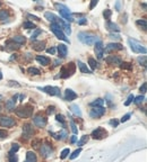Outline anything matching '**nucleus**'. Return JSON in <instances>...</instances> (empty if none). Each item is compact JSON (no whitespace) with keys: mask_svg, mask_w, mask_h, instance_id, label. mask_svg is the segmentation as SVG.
<instances>
[{"mask_svg":"<svg viewBox=\"0 0 147 162\" xmlns=\"http://www.w3.org/2000/svg\"><path fill=\"white\" fill-rule=\"evenodd\" d=\"M42 145V144H41ZM40 152H41V155L44 157V158H50L52 155V149H51V145L49 143L43 144L40 149Z\"/></svg>","mask_w":147,"mask_h":162,"instance_id":"9d476101","label":"nucleus"},{"mask_svg":"<svg viewBox=\"0 0 147 162\" xmlns=\"http://www.w3.org/2000/svg\"><path fill=\"white\" fill-rule=\"evenodd\" d=\"M76 140H77V137H76V135H74L73 137H71V143H75V142H76Z\"/></svg>","mask_w":147,"mask_h":162,"instance_id":"052dcab7","label":"nucleus"},{"mask_svg":"<svg viewBox=\"0 0 147 162\" xmlns=\"http://www.w3.org/2000/svg\"><path fill=\"white\" fill-rule=\"evenodd\" d=\"M80 152H82V149H80V147H79V149H77L76 151H74V152H73V154L70 155V159H71V160H74V159H76V158H77V157H78V155L80 154Z\"/></svg>","mask_w":147,"mask_h":162,"instance_id":"58836bf2","label":"nucleus"},{"mask_svg":"<svg viewBox=\"0 0 147 162\" xmlns=\"http://www.w3.org/2000/svg\"><path fill=\"white\" fill-rule=\"evenodd\" d=\"M78 38L82 43H84L86 45H95L96 43L101 42L98 36L94 35L92 33H86V32H80L78 34Z\"/></svg>","mask_w":147,"mask_h":162,"instance_id":"f257e3e1","label":"nucleus"},{"mask_svg":"<svg viewBox=\"0 0 147 162\" xmlns=\"http://www.w3.org/2000/svg\"><path fill=\"white\" fill-rule=\"evenodd\" d=\"M111 15H112V11H111L110 9H107V10L103 11V16H104V18H105L108 21H109V19H110Z\"/></svg>","mask_w":147,"mask_h":162,"instance_id":"ea45409f","label":"nucleus"},{"mask_svg":"<svg viewBox=\"0 0 147 162\" xmlns=\"http://www.w3.org/2000/svg\"><path fill=\"white\" fill-rule=\"evenodd\" d=\"M23 27L24 28H26V29H31V28H36V26H35V24H33V23H31V21H25L24 24H23Z\"/></svg>","mask_w":147,"mask_h":162,"instance_id":"473e14b6","label":"nucleus"},{"mask_svg":"<svg viewBox=\"0 0 147 162\" xmlns=\"http://www.w3.org/2000/svg\"><path fill=\"white\" fill-rule=\"evenodd\" d=\"M40 33H41V31H40V29H37L36 32H35V33H34V34L32 35V37H31V39H32V41H35V38H36V36L38 35Z\"/></svg>","mask_w":147,"mask_h":162,"instance_id":"864d4df0","label":"nucleus"},{"mask_svg":"<svg viewBox=\"0 0 147 162\" xmlns=\"http://www.w3.org/2000/svg\"><path fill=\"white\" fill-rule=\"evenodd\" d=\"M107 29L108 31H110V32H119L120 31V28H119V26L117 25V24H114V23H111V21H108L107 23Z\"/></svg>","mask_w":147,"mask_h":162,"instance_id":"4be33fe9","label":"nucleus"},{"mask_svg":"<svg viewBox=\"0 0 147 162\" xmlns=\"http://www.w3.org/2000/svg\"><path fill=\"white\" fill-rule=\"evenodd\" d=\"M70 153V151H69V149H65V150H62V152H61V155H60V159H66L67 157H68V154Z\"/></svg>","mask_w":147,"mask_h":162,"instance_id":"4c0bfd02","label":"nucleus"},{"mask_svg":"<svg viewBox=\"0 0 147 162\" xmlns=\"http://www.w3.org/2000/svg\"><path fill=\"white\" fill-rule=\"evenodd\" d=\"M36 61L40 62L42 65H48V64L50 63V59H49V57H45V56H42V55H37Z\"/></svg>","mask_w":147,"mask_h":162,"instance_id":"393cba45","label":"nucleus"},{"mask_svg":"<svg viewBox=\"0 0 147 162\" xmlns=\"http://www.w3.org/2000/svg\"><path fill=\"white\" fill-rule=\"evenodd\" d=\"M129 118H130V114H127V115H125L122 118H121V122L122 123H125V122H127Z\"/></svg>","mask_w":147,"mask_h":162,"instance_id":"603ef678","label":"nucleus"},{"mask_svg":"<svg viewBox=\"0 0 147 162\" xmlns=\"http://www.w3.org/2000/svg\"><path fill=\"white\" fill-rule=\"evenodd\" d=\"M85 24H87V19L86 18H80L78 20V25H85Z\"/></svg>","mask_w":147,"mask_h":162,"instance_id":"de8ad7c7","label":"nucleus"},{"mask_svg":"<svg viewBox=\"0 0 147 162\" xmlns=\"http://www.w3.org/2000/svg\"><path fill=\"white\" fill-rule=\"evenodd\" d=\"M57 50H58L59 56H60L61 59H65V57L67 56V53H68V47H67V45H66V44H59V45H58V47H57Z\"/></svg>","mask_w":147,"mask_h":162,"instance_id":"a211bd4d","label":"nucleus"},{"mask_svg":"<svg viewBox=\"0 0 147 162\" xmlns=\"http://www.w3.org/2000/svg\"><path fill=\"white\" fill-rule=\"evenodd\" d=\"M55 106H49V107H48V110H47L48 115H52V114H55Z\"/></svg>","mask_w":147,"mask_h":162,"instance_id":"a18cd8bd","label":"nucleus"},{"mask_svg":"<svg viewBox=\"0 0 147 162\" xmlns=\"http://www.w3.org/2000/svg\"><path fill=\"white\" fill-rule=\"evenodd\" d=\"M27 17H28V18H33V19H35V20H40V18L36 17V16H32V15H28Z\"/></svg>","mask_w":147,"mask_h":162,"instance_id":"13d9d810","label":"nucleus"},{"mask_svg":"<svg viewBox=\"0 0 147 162\" xmlns=\"http://www.w3.org/2000/svg\"><path fill=\"white\" fill-rule=\"evenodd\" d=\"M51 31H52V33L57 36V38H59V39H61V41H63V42H66V43H70L69 42V39L66 37V35L63 34V32H62V29L58 26V25H55V24H51Z\"/></svg>","mask_w":147,"mask_h":162,"instance_id":"423d86ee","label":"nucleus"},{"mask_svg":"<svg viewBox=\"0 0 147 162\" xmlns=\"http://www.w3.org/2000/svg\"><path fill=\"white\" fill-rule=\"evenodd\" d=\"M8 11L6 10V9H2V10H0V20L1 21H5V20H7L8 19Z\"/></svg>","mask_w":147,"mask_h":162,"instance_id":"7c9ffc66","label":"nucleus"},{"mask_svg":"<svg viewBox=\"0 0 147 162\" xmlns=\"http://www.w3.org/2000/svg\"><path fill=\"white\" fill-rule=\"evenodd\" d=\"M128 43L129 45H130V49H131L132 52H135V53H143V54L146 53V47L142 43H139L138 41H136L134 38H129Z\"/></svg>","mask_w":147,"mask_h":162,"instance_id":"20e7f679","label":"nucleus"},{"mask_svg":"<svg viewBox=\"0 0 147 162\" xmlns=\"http://www.w3.org/2000/svg\"><path fill=\"white\" fill-rule=\"evenodd\" d=\"M33 134H34V129L30 123H26L23 125V136H25L26 139H30L33 136Z\"/></svg>","mask_w":147,"mask_h":162,"instance_id":"ddd939ff","label":"nucleus"},{"mask_svg":"<svg viewBox=\"0 0 147 162\" xmlns=\"http://www.w3.org/2000/svg\"><path fill=\"white\" fill-rule=\"evenodd\" d=\"M11 42H14V43H16V44H18V45H22V44H24L25 43V37L24 36H14L13 38H11Z\"/></svg>","mask_w":147,"mask_h":162,"instance_id":"a878e982","label":"nucleus"},{"mask_svg":"<svg viewBox=\"0 0 147 162\" xmlns=\"http://www.w3.org/2000/svg\"><path fill=\"white\" fill-rule=\"evenodd\" d=\"M9 162H17L16 153H9Z\"/></svg>","mask_w":147,"mask_h":162,"instance_id":"79ce46f5","label":"nucleus"},{"mask_svg":"<svg viewBox=\"0 0 147 162\" xmlns=\"http://www.w3.org/2000/svg\"><path fill=\"white\" fill-rule=\"evenodd\" d=\"M136 24L143 29V31H146V27H147V21H146V19H139V20H137L136 21Z\"/></svg>","mask_w":147,"mask_h":162,"instance_id":"c85d7f7f","label":"nucleus"},{"mask_svg":"<svg viewBox=\"0 0 147 162\" xmlns=\"http://www.w3.org/2000/svg\"><path fill=\"white\" fill-rule=\"evenodd\" d=\"M38 89L42 90V91H44V92H47V93L50 95V96H60V89H59L58 87L47 86V87H43V88L38 87Z\"/></svg>","mask_w":147,"mask_h":162,"instance_id":"9b49d317","label":"nucleus"},{"mask_svg":"<svg viewBox=\"0 0 147 162\" xmlns=\"http://www.w3.org/2000/svg\"><path fill=\"white\" fill-rule=\"evenodd\" d=\"M137 61L139 62V64H140V65H143V67H146V56H145V55H143V56H139V57L137 59Z\"/></svg>","mask_w":147,"mask_h":162,"instance_id":"c9c22d12","label":"nucleus"},{"mask_svg":"<svg viewBox=\"0 0 147 162\" xmlns=\"http://www.w3.org/2000/svg\"><path fill=\"white\" fill-rule=\"evenodd\" d=\"M0 99H1V96H0Z\"/></svg>","mask_w":147,"mask_h":162,"instance_id":"e2e57ef3","label":"nucleus"},{"mask_svg":"<svg viewBox=\"0 0 147 162\" xmlns=\"http://www.w3.org/2000/svg\"><path fill=\"white\" fill-rule=\"evenodd\" d=\"M77 98V93L73 91L71 89H67L65 91V99L68 100V101H71V100H75Z\"/></svg>","mask_w":147,"mask_h":162,"instance_id":"aec40b11","label":"nucleus"},{"mask_svg":"<svg viewBox=\"0 0 147 162\" xmlns=\"http://www.w3.org/2000/svg\"><path fill=\"white\" fill-rule=\"evenodd\" d=\"M17 98H18V96L16 95V96H14L11 99H9V100H7V101H6V108H7L9 111H11V110L15 108L16 101H17Z\"/></svg>","mask_w":147,"mask_h":162,"instance_id":"6ab92c4d","label":"nucleus"},{"mask_svg":"<svg viewBox=\"0 0 147 162\" xmlns=\"http://www.w3.org/2000/svg\"><path fill=\"white\" fill-rule=\"evenodd\" d=\"M146 82H144V83H143V85H142V87H140V92H142V93H145V92H146Z\"/></svg>","mask_w":147,"mask_h":162,"instance_id":"3c124183","label":"nucleus"},{"mask_svg":"<svg viewBox=\"0 0 147 162\" xmlns=\"http://www.w3.org/2000/svg\"><path fill=\"white\" fill-rule=\"evenodd\" d=\"M1 79H2V73L0 72V80H1Z\"/></svg>","mask_w":147,"mask_h":162,"instance_id":"680f3d73","label":"nucleus"},{"mask_svg":"<svg viewBox=\"0 0 147 162\" xmlns=\"http://www.w3.org/2000/svg\"><path fill=\"white\" fill-rule=\"evenodd\" d=\"M78 68H79V70H80V72L82 73H85V74H90V73H92V71L87 68V65L86 64H84L83 62H80V61H78Z\"/></svg>","mask_w":147,"mask_h":162,"instance_id":"b1692460","label":"nucleus"},{"mask_svg":"<svg viewBox=\"0 0 147 162\" xmlns=\"http://www.w3.org/2000/svg\"><path fill=\"white\" fill-rule=\"evenodd\" d=\"M103 104H104V100L101 99V98H97V99H95L94 101H92L90 105H91L92 107H103Z\"/></svg>","mask_w":147,"mask_h":162,"instance_id":"bb28decb","label":"nucleus"},{"mask_svg":"<svg viewBox=\"0 0 147 162\" xmlns=\"http://www.w3.org/2000/svg\"><path fill=\"white\" fill-rule=\"evenodd\" d=\"M7 137V132L3 129H0V139H5Z\"/></svg>","mask_w":147,"mask_h":162,"instance_id":"09e8293b","label":"nucleus"},{"mask_svg":"<svg viewBox=\"0 0 147 162\" xmlns=\"http://www.w3.org/2000/svg\"><path fill=\"white\" fill-rule=\"evenodd\" d=\"M105 61H107V63L112 64V65H120V64L122 63L121 57L118 56V55H110V56H108V57L105 59Z\"/></svg>","mask_w":147,"mask_h":162,"instance_id":"4468645a","label":"nucleus"},{"mask_svg":"<svg viewBox=\"0 0 147 162\" xmlns=\"http://www.w3.org/2000/svg\"><path fill=\"white\" fill-rule=\"evenodd\" d=\"M50 134L55 137V140H65V139L67 137V135H68L65 129H62V131L59 132V133H51V132H50Z\"/></svg>","mask_w":147,"mask_h":162,"instance_id":"412c9836","label":"nucleus"},{"mask_svg":"<svg viewBox=\"0 0 147 162\" xmlns=\"http://www.w3.org/2000/svg\"><path fill=\"white\" fill-rule=\"evenodd\" d=\"M70 110L73 111L75 115H77V116H79V117H82V111H80V108L78 107L77 105H75L73 104L71 106H70Z\"/></svg>","mask_w":147,"mask_h":162,"instance_id":"cd10ccee","label":"nucleus"},{"mask_svg":"<svg viewBox=\"0 0 147 162\" xmlns=\"http://www.w3.org/2000/svg\"><path fill=\"white\" fill-rule=\"evenodd\" d=\"M26 162H37L36 154L33 151H28L26 153Z\"/></svg>","mask_w":147,"mask_h":162,"instance_id":"5701e85b","label":"nucleus"},{"mask_svg":"<svg viewBox=\"0 0 147 162\" xmlns=\"http://www.w3.org/2000/svg\"><path fill=\"white\" fill-rule=\"evenodd\" d=\"M47 52H48V53H49V54H55V47H51V49H48V50H47Z\"/></svg>","mask_w":147,"mask_h":162,"instance_id":"4d7b16f0","label":"nucleus"},{"mask_svg":"<svg viewBox=\"0 0 147 162\" xmlns=\"http://www.w3.org/2000/svg\"><path fill=\"white\" fill-rule=\"evenodd\" d=\"M107 135H108V132L103 127H97L96 129L93 131L92 134H91V136L95 140H102V139L107 137Z\"/></svg>","mask_w":147,"mask_h":162,"instance_id":"0eeeda50","label":"nucleus"},{"mask_svg":"<svg viewBox=\"0 0 147 162\" xmlns=\"http://www.w3.org/2000/svg\"><path fill=\"white\" fill-rule=\"evenodd\" d=\"M27 72H28L30 74H32V75H38V74L41 73L40 70L36 69V68H28V69H27Z\"/></svg>","mask_w":147,"mask_h":162,"instance_id":"72a5a7b5","label":"nucleus"},{"mask_svg":"<svg viewBox=\"0 0 147 162\" xmlns=\"http://www.w3.org/2000/svg\"><path fill=\"white\" fill-rule=\"evenodd\" d=\"M18 149H19L18 144H13V146H11V149H10L9 153H16V152L18 151Z\"/></svg>","mask_w":147,"mask_h":162,"instance_id":"c03bdc74","label":"nucleus"},{"mask_svg":"<svg viewBox=\"0 0 147 162\" xmlns=\"http://www.w3.org/2000/svg\"><path fill=\"white\" fill-rule=\"evenodd\" d=\"M94 51H95V54L97 56L98 60H101L103 57V53H104V47H103V43L102 42H98L95 44V47H94Z\"/></svg>","mask_w":147,"mask_h":162,"instance_id":"dca6fc26","label":"nucleus"},{"mask_svg":"<svg viewBox=\"0 0 147 162\" xmlns=\"http://www.w3.org/2000/svg\"><path fill=\"white\" fill-rule=\"evenodd\" d=\"M110 38H113V39H120L121 37L119 34H114V33H111L110 34Z\"/></svg>","mask_w":147,"mask_h":162,"instance_id":"8fccbe9b","label":"nucleus"},{"mask_svg":"<svg viewBox=\"0 0 147 162\" xmlns=\"http://www.w3.org/2000/svg\"><path fill=\"white\" fill-rule=\"evenodd\" d=\"M32 47H33V50H35L37 52L43 51L45 49V42H42V41H32Z\"/></svg>","mask_w":147,"mask_h":162,"instance_id":"f3484780","label":"nucleus"},{"mask_svg":"<svg viewBox=\"0 0 147 162\" xmlns=\"http://www.w3.org/2000/svg\"><path fill=\"white\" fill-rule=\"evenodd\" d=\"M55 7L57 8V10L60 13V15L62 16V17L65 18L66 20H68V21H74V18L71 16V11L69 10V8L68 7H66L65 5H62V3H55Z\"/></svg>","mask_w":147,"mask_h":162,"instance_id":"f03ea898","label":"nucleus"},{"mask_svg":"<svg viewBox=\"0 0 147 162\" xmlns=\"http://www.w3.org/2000/svg\"><path fill=\"white\" fill-rule=\"evenodd\" d=\"M70 126H71V131L74 132V134H76V133L78 132V129H77V127H76V124L74 123V121H70Z\"/></svg>","mask_w":147,"mask_h":162,"instance_id":"49530a36","label":"nucleus"},{"mask_svg":"<svg viewBox=\"0 0 147 162\" xmlns=\"http://www.w3.org/2000/svg\"><path fill=\"white\" fill-rule=\"evenodd\" d=\"M0 110H1V107H0Z\"/></svg>","mask_w":147,"mask_h":162,"instance_id":"69168bd1","label":"nucleus"},{"mask_svg":"<svg viewBox=\"0 0 147 162\" xmlns=\"http://www.w3.org/2000/svg\"><path fill=\"white\" fill-rule=\"evenodd\" d=\"M115 7H117V10L119 11V10H120V1H118V2L115 3Z\"/></svg>","mask_w":147,"mask_h":162,"instance_id":"bf43d9fd","label":"nucleus"},{"mask_svg":"<svg viewBox=\"0 0 147 162\" xmlns=\"http://www.w3.org/2000/svg\"><path fill=\"white\" fill-rule=\"evenodd\" d=\"M144 99H145V97H144L143 95H140V96H138V97H136V98L134 99V103L137 104V105H139V104H142V103L144 101Z\"/></svg>","mask_w":147,"mask_h":162,"instance_id":"e433bc0d","label":"nucleus"},{"mask_svg":"<svg viewBox=\"0 0 147 162\" xmlns=\"http://www.w3.org/2000/svg\"><path fill=\"white\" fill-rule=\"evenodd\" d=\"M110 124L113 126V127H117L118 124H119V122H118V121H115V119H112V121H110Z\"/></svg>","mask_w":147,"mask_h":162,"instance_id":"5fc2aeb1","label":"nucleus"},{"mask_svg":"<svg viewBox=\"0 0 147 162\" xmlns=\"http://www.w3.org/2000/svg\"><path fill=\"white\" fill-rule=\"evenodd\" d=\"M88 63H90V67H91V69H92V71H94V70H96V68H98V63L93 59V57H90L88 59Z\"/></svg>","mask_w":147,"mask_h":162,"instance_id":"c756f323","label":"nucleus"},{"mask_svg":"<svg viewBox=\"0 0 147 162\" xmlns=\"http://www.w3.org/2000/svg\"><path fill=\"white\" fill-rule=\"evenodd\" d=\"M97 5V1L96 0H92V2H91V6H90V9H93L95 6Z\"/></svg>","mask_w":147,"mask_h":162,"instance_id":"6e6d98bb","label":"nucleus"},{"mask_svg":"<svg viewBox=\"0 0 147 162\" xmlns=\"http://www.w3.org/2000/svg\"><path fill=\"white\" fill-rule=\"evenodd\" d=\"M120 67H121L122 69H128V70H131V69H132V64H131V63H127V62L121 63Z\"/></svg>","mask_w":147,"mask_h":162,"instance_id":"a19ab883","label":"nucleus"},{"mask_svg":"<svg viewBox=\"0 0 147 162\" xmlns=\"http://www.w3.org/2000/svg\"><path fill=\"white\" fill-rule=\"evenodd\" d=\"M15 125V121L9 116H0V126L2 127H11Z\"/></svg>","mask_w":147,"mask_h":162,"instance_id":"f8f14e48","label":"nucleus"},{"mask_svg":"<svg viewBox=\"0 0 147 162\" xmlns=\"http://www.w3.org/2000/svg\"><path fill=\"white\" fill-rule=\"evenodd\" d=\"M88 142V136L87 135H83L82 137H80V140L77 142V145L78 146H82V145H84L85 143H87Z\"/></svg>","mask_w":147,"mask_h":162,"instance_id":"2f4dec72","label":"nucleus"},{"mask_svg":"<svg viewBox=\"0 0 147 162\" xmlns=\"http://www.w3.org/2000/svg\"><path fill=\"white\" fill-rule=\"evenodd\" d=\"M0 6H1V2H0Z\"/></svg>","mask_w":147,"mask_h":162,"instance_id":"0e129e2a","label":"nucleus"},{"mask_svg":"<svg viewBox=\"0 0 147 162\" xmlns=\"http://www.w3.org/2000/svg\"><path fill=\"white\" fill-rule=\"evenodd\" d=\"M74 72H75V64H74V63H69L68 65H66V67H62V68H61L59 77H60V78H62V79H66V78L70 77Z\"/></svg>","mask_w":147,"mask_h":162,"instance_id":"39448f33","label":"nucleus"},{"mask_svg":"<svg viewBox=\"0 0 147 162\" xmlns=\"http://www.w3.org/2000/svg\"><path fill=\"white\" fill-rule=\"evenodd\" d=\"M134 99H135V97H134V95H129V97L127 98V101L125 103V106H129L132 101H134Z\"/></svg>","mask_w":147,"mask_h":162,"instance_id":"37998d69","label":"nucleus"},{"mask_svg":"<svg viewBox=\"0 0 147 162\" xmlns=\"http://www.w3.org/2000/svg\"><path fill=\"white\" fill-rule=\"evenodd\" d=\"M33 122H34V124H35L37 127H41V128H42V127H44V126L47 125L48 119H47L45 116H43L41 113H38V114H36V115L34 116Z\"/></svg>","mask_w":147,"mask_h":162,"instance_id":"6e6552de","label":"nucleus"},{"mask_svg":"<svg viewBox=\"0 0 147 162\" xmlns=\"http://www.w3.org/2000/svg\"><path fill=\"white\" fill-rule=\"evenodd\" d=\"M55 119H57L58 122L62 123V126H63V127H66V121H65V117H63L62 115H60V114H59V115H57V116H55Z\"/></svg>","mask_w":147,"mask_h":162,"instance_id":"f704fd0d","label":"nucleus"},{"mask_svg":"<svg viewBox=\"0 0 147 162\" xmlns=\"http://www.w3.org/2000/svg\"><path fill=\"white\" fill-rule=\"evenodd\" d=\"M122 49H123V46H122L120 43H110V44L107 45L105 52H107V53H111V52H113V51H120V50H122Z\"/></svg>","mask_w":147,"mask_h":162,"instance_id":"2eb2a0df","label":"nucleus"},{"mask_svg":"<svg viewBox=\"0 0 147 162\" xmlns=\"http://www.w3.org/2000/svg\"><path fill=\"white\" fill-rule=\"evenodd\" d=\"M32 114H33V107L31 105H24V106H20L16 109V115L20 118L31 117Z\"/></svg>","mask_w":147,"mask_h":162,"instance_id":"7ed1b4c3","label":"nucleus"},{"mask_svg":"<svg viewBox=\"0 0 147 162\" xmlns=\"http://www.w3.org/2000/svg\"><path fill=\"white\" fill-rule=\"evenodd\" d=\"M105 114V108L104 107H93L91 109L90 116L92 118H100Z\"/></svg>","mask_w":147,"mask_h":162,"instance_id":"1a4fd4ad","label":"nucleus"}]
</instances>
